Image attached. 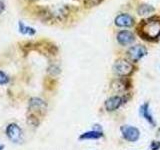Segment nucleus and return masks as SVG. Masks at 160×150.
I'll list each match as a JSON object with an SVG mask.
<instances>
[{
  "label": "nucleus",
  "mask_w": 160,
  "mask_h": 150,
  "mask_svg": "<svg viewBox=\"0 0 160 150\" xmlns=\"http://www.w3.org/2000/svg\"><path fill=\"white\" fill-rule=\"evenodd\" d=\"M140 35L146 38H156L160 35V20L157 18H149L142 22L139 28Z\"/></svg>",
  "instance_id": "obj_1"
},
{
  "label": "nucleus",
  "mask_w": 160,
  "mask_h": 150,
  "mask_svg": "<svg viewBox=\"0 0 160 150\" xmlns=\"http://www.w3.org/2000/svg\"><path fill=\"white\" fill-rule=\"evenodd\" d=\"M6 136L10 141H12L13 143H19L22 141L23 138V133L22 129L19 127V125L16 123H10L7 125L6 130H5Z\"/></svg>",
  "instance_id": "obj_2"
},
{
  "label": "nucleus",
  "mask_w": 160,
  "mask_h": 150,
  "mask_svg": "<svg viewBox=\"0 0 160 150\" xmlns=\"http://www.w3.org/2000/svg\"><path fill=\"white\" fill-rule=\"evenodd\" d=\"M114 72L119 76H127L133 70V65L125 59H119L114 63Z\"/></svg>",
  "instance_id": "obj_3"
},
{
  "label": "nucleus",
  "mask_w": 160,
  "mask_h": 150,
  "mask_svg": "<svg viewBox=\"0 0 160 150\" xmlns=\"http://www.w3.org/2000/svg\"><path fill=\"white\" fill-rule=\"evenodd\" d=\"M120 131L122 133V136L125 140L129 142L137 141L140 137V131L137 127L131 126V125H123L120 127Z\"/></svg>",
  "instance_id": "obj_4"
},
{
  "label": "nucleus",
  "mask_w": 160,
  "mask_h": 150,
  "mask_svg": "<svg viewBox=\"0 0 160 150\" xmlns=\"http://www.w3.org/2000/svg\"><path fill=\"white\" fill-rule=\"evenodd\" d=\"M128 57L132 62H137L147 54V49L143 45H134L128 50Z\"/></svg>",
  "instance_id": "obj_5"
},
{
  "label": "nucleus",
  "mask_w": 160,
  "mask_h": 150,
  "mask_svg": "<svg viewBox=\"0 0 160 150\" xmlns=\"http://www.w3.org/2000/svg\"><path fill=\"white\" fill-rule=\"evenodd\" d=\"M123 103V99L122 97L118 96V95H115V96L109 97L106 101H105V108H106L107 111L111 112L117 110Z\"/></svg>",
  "instance_id": "obj_6"
},
{
  "label": "nucleus",
  "mask_w": 160,
  "mask_h": 150,
  "mask_svg": "<svg viewBox=\"0 0 160 150\" xmlns=\"http://www.w3.org/2000/svg\"><path fill=\"white\" fill-rule=\"evenodd\" d=\"M134 40H135L134 35L130 31L124 30V31H120L117 34V41L120 45H122V46H126V45L131 44Z\"/></svg>",
  "instance_id": "obj_7"
},
{
  "label": "nucleus",
  "mask_w": 160,
  "mask_h": 150,
  "mask_svg": "<svg viewBox=\"0 0 160 150\" xmlns=\"http://www.w3.org/2000/svg\"><path fill=\"white\" fill-rule=\"evenodd\" d=\"M115 24L119 27H131L134 24V20L128 14H119L115 18Z\"/></svg>",
  "instance_id": "obj_8"
},
{
  "label": "nucleus",
  "mask_w": 160,
  "mask_h": 150,
  "mask_svg": "<svg viewBox=\"0 0 160 150\" xmlns=\"http://www.w3.org/2000/svg\"><path fill=\"white\" fill-rule=\"evenodd\" d=\"M46 103H45L42 99L34 97L32 99H30L29 101V109L35 110V111H42V110L46 109Z\"/></svg>",
  "instance_id": "obj_9"
},
{
  "label": "nucleus",
  "mask_w": 160,
  "mask_h": 150,
  "mask_svg": "<svg viewBox=\"0 0 160 150\" xmlns=\"http://www.w3.org/2000/svg\"><path fill=\"white\" fill-rule=\"evenodd\" d=\"M103 136L102 131H96V130H91L87 131L79 136L80 140H90V139H99Z\"/></svg>",
  "instance_id": "obj_10"
},
{
  "label": "nucleus",
  "mask_w": 160,
  "mask_h": 150,
  "mask_svg": "<svg viewBox=\"0 0 160 150\" xmlns=\"http://www.w3.org/2000/svg\"><path fill=\"white\" fill-rule=\"evenodd\" d=\"M140 112L143 115V117L147 120V121L152 124V125H155V121H154V118L152 116V114L150 113V110H149V104L148 103H145L143 106L140 109Z\"/></svg>",
  "instance_id": "obj_11"
},
{
  "label": "nucleus",
  "mask_w": 160,
  "mask_h": 150,
  "mask_svg": "<svg viewBox=\"0 0 160 150\" xmlns=\"http://www.w3.org/2000/svg\"><path fill=\"white\" fill-rule=\"evenodd\" d=\"M18 28H19L20 33H22L24 35H34L35 32H36L34 28L27 26V25H25L21 21H19V23H18Z\"/></svg>",
  "instance_id": "obj_12"
},
{
  "label": "nucleus",
  "mask_w": 160,
  "mask_h": 150,
  "mask_svg": "<svg viewBox=\"0 0 160 150\" xmlns=\"http://www.w3.org/2000/svg\"><path fill=\"white\" fill-rule=\"evenodd\" d=\"M137 11L140 15H146L151 12H154V7L148 4H142L138 7Z\"/></svg>",
  "instance_id": "obj_13"
},
{
  "label": "nucleus",
  "mask_w": 160,
  "mask_h": 150,
  "mask_svg": "<svg viewBox=\"0 0 160 150\" xmlns=\"http://www.w3.org/2000/svg\"><path fill=\"white\" fill-rule=\"evenodd\" d=\"M8 81H9L8 76L3 71H1V70H0V85L6 84V83H8Z\"/></svg>",
  "instance_id": "obj_14"
},
{
  "label": "nucleus",
  "mask_w": 160,
  "mask_h": 150,
  "mask_svg": "<svg viewBox=\"0 0 160 150\" xmlns=\"http://www.w3.org/2000/svg\"><path fill=\"white\" fill-rule=\"evenodd\" d=\"M150 149L151 150H159L160 149V141H152L150 144Z\"/></svg>",
  "instance_id": "obj_15"
},
{
  "label": "nucleus",
  "mask_w": 160,
  "mask_h": 150,
  "mask_svg": "<svg viewBox=\"0 0 160 150\" xmlns=\"http://www.w3.org/2000/svg\"><path fill=\"white\" fill-rule=\"evenodd\" d=\"M84 1L85 4L88 5V6H93V5H96L101 2V0H84Z\"/></svg>",
  "instance_id": "obj_16"
},
{
  "label": "nucleus",
  "mask_w": 160,
  "mask_h": 150,
  "mask_svg": "<svg viewBox=\"0 0 160 150\" xmlns=\"http://www.w3.org/2000/svg\"><path fill=\"white\" fill-rule=\"evenodd\" d=\"M4 8H5V5H4V3L1 1V0H0V14H1V13L3 12Z\"/></svg>",
  "instance_id": "obj_17"
},
{
  "label": "nucleus",
  "mask_w": 160,
  "mask_h": 150,
  "mask_svg": "<svg viewBox=\"0 0 160 150\" xmlns=\"http://www.w3.org/2000/svg\"><path fill=\"white\" fill-rule=\"evenodd\" d=\"M4 149V145L2 143H0V150H3Z\"/></svg>",
  "instance_id": "obj_18"
}]
</instances>
